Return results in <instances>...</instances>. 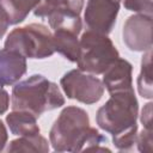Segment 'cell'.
Listing matches in <instances>:
<instances>
[{"label":"cell","instance_id":"obj_1","mask_svg":"<svg viewBox=\"0 0 153 153\" xmlns=\"http://www.w3.org/2000/svg\"><path fill=\"white\" fill-rule=\"evenodd\" d=\"M50 142L59 152L69 151H110L100 145L106 143L105 136L90 127L87 112L78 106H67L50 129Z\"/></svg>","mask_w":153,"mask_h":153},{"label":"cell","instance_id":"obj_2","mask_svg":"<svg viewBox=\"0 0 153 153\" xmlns=\"http://www.w3.org/2000/svg\"><path fill=\"white\" fill-rule=\"evenodd\" d=\"M12 109L22 110L39 117L44 111L65 104V98L56 84L39 74H33L18 82L12 90Z\"/></svg>","mask_w":153,"mask_h":153},{"label":"cell","instance_id":"obj_3","mask_svg":"<svg viewBox=\"0 0 153 153\" xmlns=\"http://www.w3.org/2000/svg\"><path fill=\"white\" fill-rule=\"evenodd\" d=\"M120 57L111 39L100 32L87 30L79 42L76 63L80 71L102 74Z\"/></svg>","mask_w":153,"mask_h":153},{"label":"cell","instance_id":"obj_4","mask_svg":"<svg viewBox=\"0 0 153 153\" xmlns=\"http://www.w3.org/2000/svg\"><path fill=\"white\" fill-rule=\"evenodd\" d=\"M137 100L133 91L111 93L110 99L98 109L97 124L110 134H117L136 123Z\"/></svg>","mask_w":153,"mask_h":153},{"label":"cell","instance_id":"obj_5","mask_svg":"<svg viewBox=\"0 0 153 153\" xmlns=\"http://www.w3.org/2000/svg\"><path fill=\"white\" fill-rule=\"evenodd\" d=\"M5 48L29 59H45L55 51L53 35L43 24H30L14 29L6 38Z\"/></svg>","mask_w":153,"mask_h":153},{"label":"cell","instance_id":"obj_6","mask_svg":"<svg viewBox=\"0 0 153 153\" xmlns=\"http://www.w3.org/2000/svg\"><path fill=\"white\" fill-rule=\"evenodd\" d=\"M61 86L68 98L85 104L97 103L104 93L103 82L93 75L84 74L80 69L66 73L61 79Z\"/></svg>","mask_w":153,"mask_h":153},{"label":"cell","instance_id":"obj_7","mask_svg":"<svg viewBox=\"0 0 153 153\" xmlns=\"http://www.w3.org/2000/svg\"><path fill=\"white\" fill-rule=\"evenodd\" d=\"M121 0H87L85 24L88 30L108 35L116 22Z\"/></svg>","mask_w":153,"mask_h":153},{"label":"cell","instance_id":"obj_8","mask_svg":"<svg viewBox=\"0 0 153 153\" xmlns=\"http://www.w3.org/2000/svg\"><path fill=\"white\" fill-rule=\"evenodd\" d=\"M123 42L133 51H147L152 48V14L130 16L123 25Z\"/></svg>","mask_w":153,"mask_h":153},{"label":"cell","instance_id":"obj_9","mask_svg":"<svg viewBox=\"0 0 153 153\" xmlns=\"http://www.w3.org/2000/svg\"><path fill=\"white\" fill-rule=\"evenodd\" d=\"M131 69V65L127 60L120 57L105 69L103 73V84L110 94L134 90Z\"/></svg>","mask_w":153,"mask_h":153},{"label":"cell","instance_id":"obj_10","mask_svg":"<svg viewBox=\"0 0 153 153\" xmlns=\"http://www.w3.org/2000/svg\"><path fill=\"white\" fill-rule=\"evenodd\" d=\"M26 72V61L19 53L4 48L0 50V86L12 85Z\"/></svg>","mask_w":153,"mask_h":153},{"label":"cell","instance_id":"obj_11","mask_svg":"<svg viewBox=\"0 0 153 153\" xmlns=\"http://www.w3.org/2000/svg\"><path fill=\"white\" fill-rule=\"evenodd\" d=\"M84 7V0H39L33 8V13L41 18H48L54 14L80 16Z\"/></svg>","mask_w":153,"mask_h":153},{"label":"cell","instance_id":"obj_12","mask_svg":"<svg viewBox=\"0 0 153 153\" xmlns=\"http://www.w3.org/2000/svg\"><path fill=\"white\" fill-rule=\"evenodd\" d=\"M79 33L80 32L67 27H60L54 30L53 43L55 51H59L69 61L76 62L78 51H79V41H78Z\"/></svg>","mask_w":153,"mask_h":153},{"label":"cell","instance_id":"obj_13","mask_svg":"<svg viewBox=\"0 0 153 153\" xmlns=\"http://www.w3.org/2000/svg\"><path fill=\"white\" fill-rule=\"evenodd\" d=\"M36 116L27 111L13 110L6 117V122L13 135L19 136H33L39 134V127L36 122Z\"/></svg>","mask_w":153,"mask_h":153},{"label":"cell","instance_id":"obj_14","mask_svg":"<svg viewBox=\"0 0 153 153\" xmlns=\"http://www.w3.org/2000/svg\"><path fill=\"white\" fill-rule=\"evenodd\" d=\"M38 2L39 0H0V6L7 13L10 24H18L26 18Z\"/></svg>","mask_w":153,"mask_h":153},{"label":"cell","instance_id":"obj_15","mask_svg":"<svg viewBox=\"0 0 153 153\" xmlns=\"http://www.w3.org/2000/svg\"><path fill=\"white\" fill-rule=\"evenodd\" d=\"M8 152H18V151H24V152H48L49 151V145L48 141L41 136L39 134L33 135V136H22L20 139L13 140L8 147Z\"/></svg>","mask_w":153,"mask_h":153},{"label":"cell","instance_id":"obj_16","mask_svg":"<svg viewBox=\"0 0 153 153\" xmlns=\"http://www.w3.org/2000/svg\"><path fill=\"white\" fill-rule=\"evenodd\" d=\"M137 88L143 98H152V51L147 50L141 61V71L137 78Z\"/></svg>","mask_w":153,"mask_h":153},{"label":"cell","instance_id":"obj_17","mask_svg":"<svg viewBox=\"0 0 153 153\" xmlns=\"http://www.w3.org/2000/svg\"><path fill=\"white\" fill-rule=\"evenodd\" d=\"M136 136H137V124H133L131 127L114 134L112 142L120 151H128L131 149V147L136 143Z\"/></svg>","mask_w":153,"mask_h":153},{"label":"cell","instance_id":"obj_18","mask_svg":"<svg viewBox=\"0 0 153 153\" xmlns=\"http://www.w3.org/2000/svg\"><path fill=\"white\" fill-rule=\"evenodd\" d=\"M123 4L128 11L152 14V0H123Z\"/></svg>","mask_w":153,"mask_h":153},{"label":"cell","instance_id":"obj_19","mask_svg":"<svg viewBox=\"0 0 153 153\" xmlns=\"http://www.w3.org/2000/svg\"><path fill=\"white\" fill-rule=\"evenodd\" d=\"M136 143L139 147V151L141 152H152L153 151V146H152V129H146L143 128V130L136 136Z\"/></svg>","mask_w":153,"mask_h":153},{"label":"cell","instance_id":"obj_20","mask_svg":"<svg viewBox=\"0 0 153 153\" xmlns=\"http://www.w3.org/2000/svg\"><path fill=\"white\" fill-rule=\"evenodd\" d=\"M141 123L143 124V128L152 129V103H147L141 112Z\"/></svg>","mask_w":153,"mask_h":153},{"label":"cell","instance_id":"obj_21","mask_svg":"<svg viewBox=\"0 0 153 153\" xmlns=\"http://www.w3.org/2000/svg\"><path fill=\"white\" fill-rule=\"evenodd\" d=\"M10 25V20H8V16L5 12V10L0 6V38L5 35L7 27Z\"/></svg>","mask_w":153,"mask_h":153},{"label":"cell","instance_id":"obj_22","mask_svg":"<svg viewBox=\"0 0 153 153\" xmlns=\"http://www.w3.org/2000/svg\"><path fill=\"white\" fill-rule=\"evenodd\" d=\"M8 104H10V97H8V93L0 86V115L4 114V112L7 110Z\"/></svg>","mask_w":153,"mask_h":153},{"label":"cell","instance_id":"obj_23","mask_svg":"<svg viewBox=\"0 0 153 153\" xmlns=\"http://www.w3.org/2000/svg\"><path fill=\"white\" fill-rule=\"evenodd\" d=\"M6 141H7V131H6V128L2 123V121L0 120V151L4 149Z\"/></svg>","mask_w":153,"mask_h":153}]
</instances>
